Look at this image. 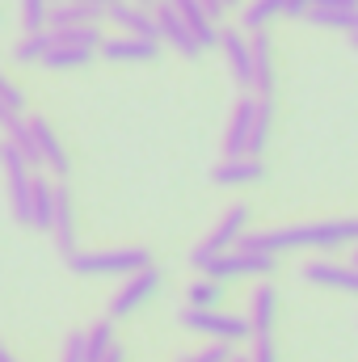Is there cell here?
<instances>
[{"instance_id":"obj_1","label":"cell","mask_w":358,"mask_h":362,"mask_svg":"<svg viewBox=\"0 0 358 362\" xmlns=\"http://www.w3.org/2000/svg\"><path fill=\"white\" fill-rule=\"evenodd\" d=\"M346 245H358V219H321V223H299L278 232H245L232 249L278 257L291 249H346Z\"/></svg>"},{"instance_id":"obj_2","label":"cell","mask_w":358,"mask_h":362,"mask_svg":"<svg viewBox=\"0 0 358 362\" xmlns=\"http://www.w3.org/2000/svg\"><path fill=\"white\" fill-rule=\"evenodd\" d=\"M72 274L97 278V274H114V278H131L144 266H152V249L144 245H122V249H97V253H72L68 257Z\"/></svg>"},{"instance_id":"obj_3","label":"cell","mask_w":358,"mask_h":362,"mask_svg":"<svg viewBox=\"0 0 358 362\" xmlns=\"http://www.w3.org/2000/svg\"><path fill=\"white\" fill-rule=\"evenodd\" d=\"M0 169H4V177H8V202H13L17 223L34 228V165L4 139V144H0Z\"/></svg>"},{"instance_id":"obj_4","label":"cell","mask_w":358,"mask_h":362,"mask_svg":"<svg viewBox=\"0 0 358 362\" xmlns=\"http://www.w3.org/2000/svg\"><path fill=\"white\" fill-rule=\"evenodd\" d=\"M181 325L190 329V333H202V337H211V341H224V346H236V341H245V337H253V329H249V316H232V312H219V308H185L181 312Z\"/></svg>"},{"instance_id":"obj_5","label":"cell","mask_w":358,"mask_h":362,"mask_svg":"<svg viewBox=\"0 0 358 362\" xmlns=\"http://www.w3.org/2000/svg\"><path fill=\"white\" fill-rule=\"evenodd\" d=\"M278 270V257L274 253H241V249H228L219 257H211L202 274L215 278V282H236V278H270Z\"/></svg>"},{"instance_id":"obj_6","label":"cell","mask_w":358,"mask_h":362,"mask_svg":"<svg viewBox=\"0 0 358 362\" xmlns=\"http://www.w3.org/2000/svg\"><path fill=\"white\" fill-rule=\"evenodd\" d=\"M245 228H249V206H245V202L228 206V211H224V219L215 223V232H211V236H207V240H202L194 253H190V266H198V270H202L211 257L228 253V249H232V245L245 236Z\"/></svg>"},{"instance_id":"obj_7","label":"cell","mask_w":358,"mask_h":362,"mask_svg":"<svg viewBox=\"0 0 358 362\" xmlns=\"http://www.w3.org/2000/svg\"><path fill=\"white\" fill-rule=\"evenodd\" d=\"M161 282H165V274L156 270V266H144L139 274H131V278L122 282V291L110 299V320H122V316L139 312V308L161 291Z\"/></svg>"},{"instance_id":"obj_8","label":"cell","mask_w":358,"mask_h":362,"mask_svg":"<svg viewBox=\"0 0 358 362\" xmlns=\"http://www.w3.org/2000/svg\"><path fill=\"white\" fill-rule=\"evenodd\" d=\"M152 13H156V38H161V42L178 47L185 59H198V55H202V47H198V42H194V34L185 30V21H181V13H178V4H173V0H161Z\"/></svg>"},{"instance_id":"obj_9","label":"cell","mask_w":358,"mask_h":362,"mask_svg":"<svg viewBox=\"0 0 358 362\" xmlns=\"http://www.w3.org/2000/svg\"><path fill=\"white\" fill-rule=\"evenodd\" d=\"M30 135H34V148H38V165H47L55 177H68V152H64L55 127H51L42 114L30 118Z\"/></svg>"},{"instance_id":"obj_10","label":"cell","mask_w":358,"mask_h":362,"mask_svg":"<svg viewBox=\"0 0 358 362\" xmlns=\"http://www.w3.org/2000/svg\"><path fill=\"white\" fill-rule=\"evenodd\" d=\"M101 55L110 64H148L161 55V38H135V34H122V38H105L101 42Z\"/></svg>"},{"instance_id":"obj_11","label":"cell","mask_w":358,"mask_h":362,"mask_svg":"<svg viewBox=\"0 0 358 362\" xmlns=\"http://www.w3.org/2000/svg\"><path fill=\"white\" fill-rule=\"evenodd\" d=\"M219 47L228 55V68H232V81L241 89H253V47L241 30H219Z\"/></svg>"},{"instance_id":"obj_12","label":"cell","mask_w":358,"mask_h":362,"mask_svg":"<svg viewBox=\"0 0 358 362\" xmlns=\"http://www.w3.org/2000/svg\"><path fill=\"white\" fill-rule=\"evenodd\" d=\"M304 282L312 286H325V291H346V295H358V266H333V262H312L299 270Z\"/></svg>"},{"instance_id":"obj_13","label":"cell","mask_w":358,"mask_h":362,"mask_svg":"<svg viewBox=\"0 0 358 362\" xmlns=\"http://www.w3.org/2000/svg\"><path fill=\"white\" fill-rule=\"evenodd\" d=\"M253 118H258V101H253V97L236 101V110H232V122H228V135H224V152H228V156H249Z\"/></svg>"},{"instance_id":"obj_14","label":"cell","mask_w":358,"mask_h":362,"mask_svg":"<svg viewBox=\"0 0 358 362\" xmlns=\"http://www.w3.org/2000/svg\"><path fill=\"white\" fill-rule=\"evenodd\" d=\"M105 17H110L122 34H135V38H156V13H152V8H144V4L122 0V4H114Z\"/></svg>"},{"instance_id":"obj_15","label":"cell","mask_w":358,"mask_h":362,"mask_svg":"<svg viewBox=\"0 0 358 362\" xmlns=\"http://www.w3.org/2000/svg\"><path fill=\"white\" fill-rule=\"evenodd\" d=\"M51 236L59 245L64 257L76 253V211H72V194L64 185H55V223H51Z\"/></svg>"},{"instance_id":"obj_16","label":"cell","mask_w":358,"mask_h":362,"mask_svg":"<svg viewBox=\"0 0 358 362\" xmlns=\"http://www.w3.org/2000/svg\"><path fill=\"white\" fill-rule=\"evenodd\" d=\"M215 185H258L266 181V165L258 156H228L215 173H211Z\"/></svg>"},{"instance_id":"obj_17","label":"cell","mask_w":358,"mask_h":362,"mask_svg":"<svg viewBox=\"0 0 358 362\" xmlns=\"http://www.w3.org/2000/svg\"><path fill=\"white\" fill-rule=\"evenodd\" d=\"M181 13V21H185V30L194 34V42L207 51V47H219V25L207 17V8H202V0H173Z\"/></svg>"},{"instance_id":"obj_18","label":"cell","mask_w":358,"mask_h":362,"mask_svg":"<svg viewBox=\"0 0 358 362\" xmlns=\"http://www.w3.org/2000/svg\"><path fill=\"white\" fill-rule=\"evenodd\" d=\"M249 47H253V89L270 97L274 93V55H270V34L266 30H258L253 38H249Z\"/></svg>"},{"instance_id":"obj_19","label":"cell","mask_w":358,"mask_h":362,"mask_svg":"<svg viewBox=\"0 0 358 362\" xmlns=\"http://www.w3.org/2000/svg\"><path fill=\"white\" fill-rule=\"evenodd\" d=\"M274 316H278V291L266 282V286H258V291H253L249 329H253V333H274Z\"/></svg>"},{"instance_id":"obj_20","label":"cell","mask_w":358,"mask_h":362,"mask_svg":"<svg viewBox=\"0 0 358 362\" xmlns=\"http://www.w3.org/2000/svg\"><path fill=\"white\" fill-rule=\"evenodd\" d=\"M93 55L97 51H85V47H51L47 55H42V68H51V72H72V68H85L93 64Z\"/></svg>"},{"instance_id":"obj_21","label":"cell","mask_w":358,"mask_h":362,"mask_svg":"<svg viewBox=\"0 0 358 362\" xmlns=\"http://www.w3.org/2000/svg\"><path fill=\"white\" fill-rule=\"evenodd\" d=\"M51 223H55V185L34 173V228L51 232Z\"/></svg>"},{"instance_id":"obj_22","label":"cell","mask_w":358,"mask_h":362,"mask_svg":"<svg viewBox=\"0 0 358 362\" xmlns=\"http://www.w3.org/2000/svg\"><path fill=\"white\" fill-rule=\"evenodd\" d=\"M55 47V30H38V34H25L17 47H13V59L17 64H42V55Z\"/></svg>"},{"instance_id":"obj_23","label":"cell","mask_w":358,"mask_h":362,"mask_svg":"<svg viewBox=\"0 0 358 362\" xmlns=\"http://www.w3.org/2000/svg\"><path fill=\"white\" fill-rule=\"evenodd\" d=\"M114 350V320H97L89 333H85V358L89 362H105V354Z\"/></svg>"},{"instance_id":"obj_24","label":"cell","mask_w":358,"mask_h":362,"mask_svg":"<svg viewBox=\"0 0 358 362\" xmlns=\"http://www.w3.org/2000/svg\"><path fill=\"white\" fill-rule=\"evenodd\" d=\"M55 42H59V47H85V51H101L105 34H101V25H64V30H55Z\"/></svg>"},{"instance_id":"obj_25","label":"cell","mask_w":358,"mask_h":362,"mask_svg":"<svg viewBox=\"0 0 358 362\" xmlns=\"http://www.w3.org/2000/svg\"><path fill=\"white\" fill-rule=\"evenodd\" d=\"M308 21L312 25H325V30L358 34V8H308Z\"/></svg>"},{"instance_id":"obj_26","label":"cell","mask_w":358,"mask_h":362,"mask_svg":"<svg viewBox=\"0 0 358 362\" xmlns=\"http://www.w3.org/2000/svg\"><path fill=\"white\" fill-rule=\"evenodd\" d=\"M270 122H274V101L262 97V101H258V118H253V135H249V156H258V160H262V152H266Z\"/></svg>"},{"instance_id":"obj_27","label":"cell","mask_w":358,"mask_h":362,"mask_svg":"<svg viewBox=\"0 0 358 362\" xmlns=\"http://www.w3.org/2000/svg\"><path fill=\"white\" fill-rule=\"evenodd\" d=\"M185 299H190V308H219V299H224V282H215V278H198V282H190V291H185Z\"/></svg>"},{"instance_id":"obj_28","label":"cell","mask_w":358,"mask_h":362,"mask_svg":"<svg viewBox=\"0 0 358 362\" xmlns=\"http://www.w3.org/2000/svg\"><path fill=\"white\" fill-rule=\"evenodd\" d=\"M278 13H282V0H253V4L245 8V17H241V21H245V30H249V34H258V30H266Z\"/></svg>"},{"instance_id":"obj_29","label":"cell","mask_w":358,"mask_h":362,"mask_svg":"<svg viewBox=\"0 0 358 362\" xmlns=\"http://www.w3.org/2000/svg\"><path fill=\"white\" fill-rule=\"evenodd\" d=\"M21 25L25 34H38L51 25V0H21Z\"/></svg>"},{"instance_id":"obj_30","label":"cell","mask_w":358,"mask_h":362,"mask_svg":"<svg viewBox=\"0 0 358 362\" xmlns=\"http://www.w3.org/2000/svg\"><path fill=\"white\" fill-rule=\"evenodd\" d=\"M0 101H4V105H8L13 114H25V93L17 89V85H13V81L4 76V72H0Z\"/></svg>"},{"instance_id":"obj_31","label":"cell","mask_w":358,"mask_h":362,"mask_svg":"<svg viewBox=\"0 0 358 362\" xmlns=\"http://www.w3.org/2000/svg\"><path fill=\"white\" fill-rule=\"evenodd\" d=\"M249 362H278V354H274V333H253V358Z\"/></svg>"},{"instance_id":"obj_32","label":"cell","mask_w":358,"mask_h":362,"mask_svg":"<svg viewBox=\"0 0 358 362\" xmlns=\"http://www.w3.org/2000/svg\"><path fill=\"white\" fill-rule=\"evenodd\" d=\"M64 362H89L85 358V333H72L64 341Z\"/></svg>"},{"instance_id":"obj_33","label":"cell","mask_w":358,"mask_h":362,"mask_svg":"<svg viewBox=\"0 0 358 362\" xmlns=\"http://www.w3.org/2000/svg\"><path fill=\"white\" fill-rule=\"evenodd\" d=\"M308 8H312V0H282L287 17H308Z\"/></svg>"},{"instance_id":"obj_34","label":"cell","mask_w":358,"mask_h":362,"mask_svg":"<svg viewBox=\"0 0 358 362\" xmlns=\"http://www.w3.org/2000/svg\"><path fill=\"white\" fill-rule=\"evenodd\" d=\"M202 8H207V17H211V21H219V17L228 13V4H224V0H202Z\"/></svg>"},{"instance_id":"obj_35","label":"cell","mask_w":358,"mask_h":362,"mask_svg":"<svg viewBox=\"0 0 358 362\" xmlns=\"http://www.w3.org/2000/svg\"><path fill=\"white\" fill-rule=\"evenodd\" d=\"M312 8H358V0H312Z\"/></svg>"},{"instance_id":"obj_36","label":"cell","mask_w":358,"mask_h":362,"mask_svg":"<svg viewBox=\"0 0 358 362\" xmlns=\"http://www.w3.org/2000/svg\"><path fill=\"white\" fill-rule=\"evenodd\" d=\"M76 4H93V8H105V13H110V8L122 4V0H76Z\"/></svg>"},{"instance_id":"obj_37","label":"cell","mask_w":358,"mask_h":362,"mask_svg":"<svg viewBox=\"0 0 358 362\" xmlns=\"http://www.w3.org/2000/svg\"><path fill=\"white\" fill-rule=\"evenodd\" d=\"M105 362H127V354H122V346H114V350L105 354Z\"/></svg>"},{"instance_id":"obj_38","label":"cell","mask_w":358,"mask_h":362,"mask_svg":"<svg viewBox=\"0 0 358 362\" xmlns=\"http://www.w3.org/2000/svg\"><path fill=\"white\" fill-rule=\"evenodd\" d=\"M0 362H17V358H13V350H4V346H0Z\"/></svg>"},{"instance_id":"obj_39","label":"cell","mask_w":358,"mask_h":362,"mask_svg":"<svg viewBox=\"0 0 358 362\" xmlns=\"http://www.w3.org/2000/svg\"><path fill=\"white\" fill-rule=\"evenodd\" d=\"M135 4H144V8H156V4H161V0H135Z\"/></svg>"},{"instance_id":"obj_40","label":"cell","mask_w":358,"mask_h":362,"mask_svg":"<svg viewBox=\"0 0 358 362\" xmlns=\"http://www.w3.org/2000/svg\"><path fill=\"white\" fill-rule=\"evenodd\" d=\"M224 4H228V8H232V4H236V0H224Z\"/></svg>"},{"instance_id":"obj_41","label":"cell","mask_w":358,"mask_h":362,"mask_svg":"<svg viewBox=\"0 0 358 362\" xmlns=\"http://www.w3.org/2000/svg\"><path fill=\"white\" fill-rule=\"evenodd\" d=\"M350 38H354V47H358V34H350Z\"/></svg>"},{"instance_id":"obj_42","label":"cell","mask_w":358,"mask_h":362,"mask_svg":"<svg viewBox=\"0 0 358 362\" xmlns=\"http://www.w3.org/2000/svg\"><path fill=\"white\" fill-rule=\"evenodd\" d=\"M354 266H358V249H354Z\"/></svg>"},{"instance_id":"obj_43","label":"cell","mask_w":358,"mask_h":362,"mask_svg":"<svg viewBox=\"0 0 358 362\" xmlns=\"http://www.w3.org/2000/svg\"><path fill=\"white\" fill-rule=\"evenodd\" d=\"M232 362H249V358H232Z\"/></svg>"},{"instance_id":"obj_44","label":"cell","mask_w":358,"mask_h":362,"mask_svg":"<svg viewBox=\"0 0 358 362\" xmlns=\"http://www.w3.org/2000/svg\"><path fill=\"white\" fill-rule=\"evenodd\" d=\"M51 4H59V0H51Z\"/></svg>"},{"instance_id":"obj_45","label":"cell","mask_w":358,"mask_h":362,"mask_svg":"<svg viewBox=\"0 0 358 362\" xmlns=\"http://www.w3.org/2000/svg\"><path fill=\"white\" fill-rule=\"evenodd\" d=\"M0 144H4V139H0Z\"/></svg>"}]
</instances>
